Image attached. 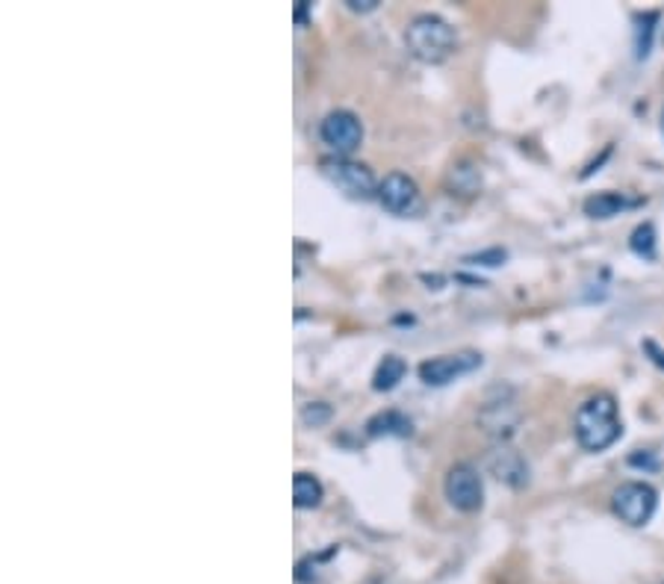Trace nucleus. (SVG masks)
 <instances>
[{"label":"nucleus","instance_id":"f257e3e1","mask_svg":"<svg viewBox=\"0 0 664 584\" xmlns=\"http://www.w3.org/2000/svg\"><path fill=\"white\" fill-rule=\"evenodd\" d=\"M573 434L585 452H606V448L615 446L617 440L624 437V422H620L615 396L596 393V396L582 401L576 417H573Z\"/></svg>","mask_w":664,"mask_h":584},{"label":"nucleus","instance_id":"f03ea898","mask_svg":"<svg viewBox=\"0 0 664 584\" xmlns=\"http://www.w3.org/2000/svg\"><path fill=\"white\" fill-rule=\"evenodd\" d=\"M405 45L410 57H417L426 66H440L458 50V33L446 19H440L434 12H422L405 27Z\"/></svg>","mask_w":664,"mask_h":584},{"label":"nucleus","instance_id":"7ed1b4c3","mask_svg":"<svg viewBox=\"0 0 664 584\" xmlns=\"http://www.w3.org/2000/svg\"><path fill=\"white\" fill-rule=\"evenodd\" d=\"M319 172L331 186H337L346 198H354V201H370V198H378V180L372 175L370 166L363 163H354L352 156H325L319 160Z\"/></svg>","mask_w":664,"mask_h":584},{"label":"nucleus","instance_id":"20e7f679","mask_svg":"<svg viewBox=\"0 0 664 584\" xmlns=\"http://www.w3.org/2000/svg\"><path fill=\"white\" fill-rule=\"evenodd\" d=\"M611 507H615V514L624 519L626 526L641 528L653 519L655 507H659V493L646 481H626L615 490Z\"/></svg>","mask_w":664,"mask_h":584},{"label":"nucleus","instance_id":"39448f33","mask_svg":"<svg viewBox=\"0 0 664 584\" xmlns=\"http://www.w3.org/2000/svg\"><path fill=\"white\" fill-rule=\"evenodd\" d=\"M443 493L450 499V505L461 514H476L485 505V481L481 472L473 464H455L446 472L443 481Z\"/></svg>","mask_w":664,"mask_h":584},{"label":"nucleus","instance_id":"423d86ee","mask_svg":"<svg viewBox=\"0 0 664 584\" xmlns=\"http://www.w3.org/2000/svg\"><path fill=\"white\" fill-rule=\"evenodd\" d=\"M319 139L334 151V156H352L363 145V121L352 109H331L319 121Z\"/></svg>","mask_w":664,"mask_h":584},{"label":"nucleus","instance_id":"0eeeda50","mask_svg":"<svg viewBox=\"0 0 664 584\" xmlns=\"http://www.w3.org/2000/svg\"><path fill=\"white\" fill-rule=\"evenodd\" d=\"M481 354L473 349L464 351H452V354H438V358H429V361L420 363V381L426 387H446L452 381L464 378L469 372L481 370Z\"/></svg>","mask_w":664,"mask_h":584},{"label":"nucleus","instance_id":"6e6552de","mask_svg":"<svg viewBox=\"0 0 664 584\" xmlns=\"http://www.w3.org/2000/svg\"><path fill=\"white\" fill-rule=\"evenodd\" d=\"M378 201L393 215H417L422 207V192L410 175L391 172L378 186Z\"/></svg>","mask_w":664,"mask_h":584},{"label":"nucleus","instance_id":"1a4fd4ad","mask_svg":"<svg viewBox=\"0 0 664 584\" xmlns=\"http://www.w3.org/2000/svg\"><path fill=\"white\" fill-rule=\"evenodd\" d=\"M490 469H493V476H497L499 481H505V484L514 487V490L528 484V464L523 460L520 452H514V448L505 446V443L490 452Z\"/></svg>","mask_w":664,"mask_h":584},{"label":"nucleus","instance_id":"9d476101","mask_svg":"<svg viewBox=\"0 0 664 584\" xmlns=\"http://www.w3.org/2000/svg\"><path fill=\"white\" fill-rule=\"evenodd\" d=\"M641 205H644L641 198H632L626 192H596L585 198V215H591V219H615V215Z\"/></svg>","mask_w":664,"mask_h":584},{"label":"nucleus","instance_id":"9b49d317","mask_svg":"<svg viewBox=\"0 0 664 584\" xmlns=\"http://www.w3.org/2000/svg\"><path fill=\"white\" fill-rule=\"evenodd\" d=\"M366 434L370 437H410L413 434V422L401 410H378L366 422Z\"/></svg>","mask_w":664,"mask_h":584},{"label":"nucleus","instance_id":"f8f14e48","mask_svg":"<svg viewBox=\"0 0 664 584\" xmlns=\"http://www.w3.org/2000/svg\"><path fill=\"white\" fill-rule=\"evenodd\" d=\"M446 189L461 198H473L481 192V168L473 160H458L446 175Z\"/></svg>","mask_w":664,"mask_h":584},{"label":"nucleus","instance_id":"ddd939ff","mask_svg":"<svg viewBox=\"0 0 664 584\" xmlns=\"http://www.w3.org/2000/svg\"><path fill=\"white\" fill-rule=\"evenodd\" d=\"M408 375V363L399 354H387L378 363V370L372 375V389H378V393H391V389L399 387V381Z\"/></svg>","mask_w":664,"mask_h":584},{"label":"nucleus","instance_id":"4468645a","mask_svg":"<svg viewBox=\"0 0 664 584\" xmlns=\"http://www.w3.org/2000/svg\"><path fill=\"white\" fill-rule=\"evenodd\" d=\"M323 481L311 472H295L293 476V502L295 507H316L323 505Z\"/></svg>","mask_w":664,"mask_h":584},{"label":"nucleus","instance_id":"2eb2a0df","mask_svg":"<svg viewBox=\"0 0 664 584\" xmlns=\"http://www.w3.org/2000/svg\"><path fill=\"white\" fill-rule=\"evenodd\" d=\"M629 248L638 254L641 260H655V227L650 222L638 224L632 236H629Z\"/></svg>","mask_w":664,"mask_h":584},{"label":"nucleus","instance_id":"dca6fc26","mask_svg":"<svg viewBox=\"0 0 664 584\" xmlns=\"http://www.w3.org/2000/svg\"><path fill=\"white\" fill-rule=\"evenodd\" d=\"M659 21L655 12H646V15H636V50L638 59L650 57V39H653V24Z\"/></svg>","mask_w":664,"mask_h":584},{"label":"nucleus","instance_id":"f3484780","mask_svg":"<svg viewBox=\"0 0 664 584\" xmlns=\"http://www.w3.org/2000/svg\"><path fill=\"white\" fill-rule=\"evenodd\" d=\"M331 405H325V401H311V405H304L302 408V422L304 425H311V429H319L325 425L328 419H331Z\"/></svg>","mask_w":664,"mask_h":584},{"label":"nucleus","instance_id":"a211bd4d","mask_svg":"<svg viewBox=\"0 0 664 584\" xmlns=\"http://www.w3.org/2000/svg\"><path fill=\"white\" fill-rule=\"evenodd\" d=\"M505 257H509V254L502 252V248H490V252H481V254H473V257H467V264H473V266H502V264H505Z\"/></svg>","mask_w":664,"mask_h":584},{"label":"nucleus","instance_id":"6ab92c4d","mask_svg":"<svg viewBox=\"0 0 664 584\" xmlns=\"http://www.w3.org/2000/svg\"><path fill=\"white\" fill-rule=\"evenodd\" d=\"M346 7L352 12H372L378 10V0H346Z\"/></svg>","mask_w":664,"mask_h":584},{"label":"nucleus","instance_id":"aec40b11","mask_svg":"<svg viewBox=\"0 0 664 584\" xmlns=\"http://www.w3.org/2000/svg\"><path fill=\"white\" fill-rule=\"evenodd\" d=\"M307 10H311V3H295V24H299V27H304V24H307Z\"/></svg>","mask_w":664,"mask_h":584},{"label":"nucleus","instance_id":"412c9836","mask_svg":"<svg viewBox=\"0 0 664 584\" xmlns=\"http://www.w3.org/2000/svg\"><path fill=\"white\" fill-rule=\"evenodd\" d=\"M662 137H664V109H662Z\"/></svg>","mask_w":664,"mask_h":584}]
</instances>
